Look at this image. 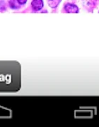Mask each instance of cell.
Listing matches in <instances>:
<instances>
[{
  "label": "cell",
  "instance_id": "6da1fadb",
  "mask_svg": "<svg viewBox=\"0 0 99 127\" xmlns=\"http://www.w3.org/2000/svg\"><path fill=\"white\" fill-rule=\"evenodd\" d=\"M21 87V66L17 61H0V93H16Z\"/></svg>",
  "mask_w": 99,
  "mask_h": 127
},
{
  "label": "cell",
  "instance_id": "277c9868",
  "mask_svg": "<svg viewBox=\"0 0 99 127\" xmlns=\"http://www.w3.org/2000/svg\"><path fill=\"white\" fill-rule=\"evenodd\" d=\"M61 1L62 0H48V4L51 8L54 9L58 6Z\"/></svg>",
  "mask_w": 99,
  "mask_h": 127
},
{
  "label": "cell",
  "instance_id": "5b68a950",
  "mask_svg": "<svg viewBox=\"0 0 99 127\" xmlns=\"http://www.w3.org/2000/svg\"><path fill=\"white\" fill-rule=\"evenodd\" d=\"M17 1H18V4H24L26 3L27 0H17Z\"/></svg>",
  "mask_w": 99,
  "mask_h": 127
},
{
  "label": "cell",
  "instance_id": "3957f363",
  "mask_svg": "<svg viewBox=\"0 0 99 127\" xmlns=\"http://www.w3.org/2000/svg\"><path fill=\"white\" fill-rule=\"evenodd\" d=\"M31 6L34 11H40L43 7V0H33L32 1Z\"/></svg>",
  "mask_w": 99,
  "mask_h": 127
},
{
  "label": "cell",
  "instance_id": "7a4b0ae2",
  "mask_svg": "<svg viewBox=\"0 0 99 127\" xmlns=\"http://www.w3.org/2000/svg\"><path fill=\"white\" fill-rule=\"evenodd\" d=\"M64 10L68 13H74V14H77L79 11L77 5L71 4V3L67 4L64 6Z\"/></svg>",
  "mask_w": 99,
  "mask_h": 127
}]
</instances>
